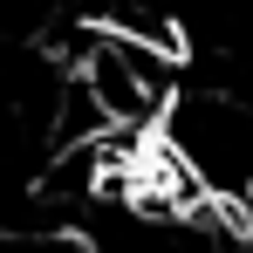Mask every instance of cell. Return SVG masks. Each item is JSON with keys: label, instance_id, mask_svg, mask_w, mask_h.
I'll return each instance as SVG.
<instances>
[{"label": "cell", "instance_id": "6da1fadb", "mask_svg": "<svg viewBox=\"0 0 253 253\" xmlns=\"http://www.w3.org/2000/svg\"><path fill=\"white\" fill-rule=\"evenodd\" d=\"M171 55L178 48L151 42V35H130V28H110L83 48V69L76 83L83 96L103 110L110 130H151L171 103Z\"/></svg>", "mask_w": 253, "mask_h": 253}]
</instances>
